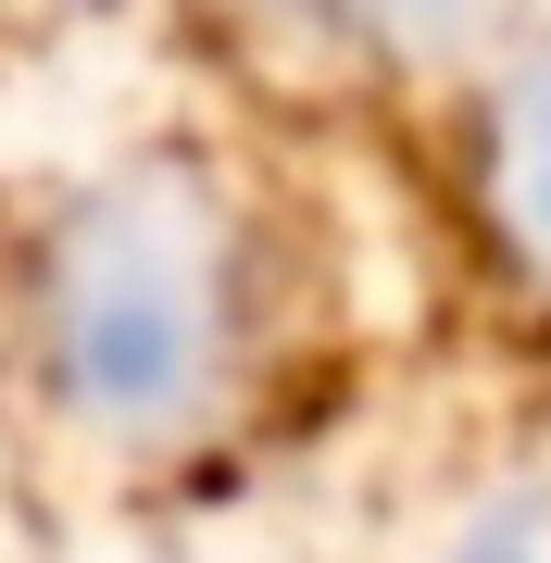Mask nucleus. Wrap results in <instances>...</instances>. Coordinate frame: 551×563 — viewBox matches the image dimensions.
<instances>
[{
	"label": "nucleus",
	"instance_id": "f257e3e1",
	"mask_svg": "<svg viewBox=\"0 0 551 563\" xmlns=\"http://www.w3.org/2000/svg\"><path fill=\"white\" fill-rule=\"evenodd\" d=\"M388 188L313 88H188L0 176V439L188 514L301 463L388 351Z\"/></svg>",
	"mask_w": 551,
	"mask_h": 563
},
{
	"label": "nucleus",
	"instance_id": "f03ea898",
	"mask_svg": "<svg viewBox=\"0 0 551 563\" xmlns=\"http://www.w3.org/2000/svg\"><path fill=\"white\" fill-rule=\"evenodd\" d=\"M364 139L414 301L551 376V13H451L351 38Z\"/></svg>",
	"mask_w": 551,
	"mask_h": 563
}]
</instances>
